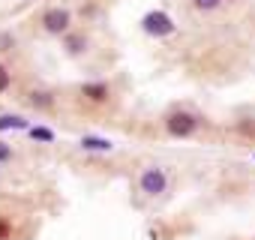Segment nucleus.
<instances>
[{"instance_id": "obj_10", "label": "nucleus", "mask_w": 255, "mask_h": 240, "mask_svg": "<svg viewBox=\"0 0 255 240\" xmlns=\"http://www.w3.org/2000/svg\"><path fill=\"white\" fill-rule=\"evenodd\" d=\"M222 3H225V0H189V6H192L195 12H201V15L222 9Z\"/></svg>"}, {"instance_id": "obj_2", "label": "nucleus", "mask_w": 255, "mask_h": 240, "mask_svg": "<svg viewBox=\"0 0 255 240\" xmlns=\"http://www.w3.org/2000/svg\"><path fill=\"white\" fill-rule=\"evenodd\" d=\"M135 189H138L144 198H162V195L171 189V174H168V168H162V165H147V168L138 174Z\"/></svg>"}, {"instance_id": "obj_15", "label": "nucleus", "mask_w": 255, "mask_h": 240, "mask_svg": "<svg viewBox=\"0 0 255 240\" xmlns=\"http://www.w3.org/2000/svg\"><path fill=\"white\" fill-rule=\"evenodd\" d=\"M9 48H15V36L12 33H0V54H3V51H9Z\"/></svg>"}, {"instance_id": "obj_11", "label": "nucleus", "mask_w": 255, "mask_h": 240, "mask_svg": "<svg viewBox=\"0 0 255 240\" xmlns=\"http://www.w3.org/2000/svg\"><path fill=\"white\" fill-rule=\"evenodd\" d=\"M27 138H33V141H54V132L48 126H27Z\"/></svg>"}, {"instance_id": "obj_7", "label": "nucleus", "mask_w": 255, "mask_h": 240, "mask_svg": "<svg viewBox=\"0 0 255 240\" xmlns=\"http://www.w3.org/2000/svg\"><path fill=\"white\" fill-rule=\"evenodd\" d=\"M24 102H27L33 111H39V114L57 108V96H54V90H48V87H30V90L24 93Z\"/></svg>"}, {"instance_id": "obj_3", "label": "nucleus", "mask_w": 255, "mask_h": 240, "mask_svg": "<svg viewBox=\"0 0 255 240\" xmlns=\"http://www.w3.org/2000/svg\"><path fill=\"white\" fill-rule=\"evenodd\" d=\"M72 21H75V15H72L69 6H48V9L39 12V30L45 36H57L60 39L66 30H72Z\"/></svg>"}, {"instance_id": "obj_16", "label": "nucleus", "mask_w": 255, "mask_h": 240, "mask_svg": "<svg viewBox=\"0 0 255 240\" xmlns=\"http://www.w3.org/2000/svg\"><path fill=\"white\" fill-rule=\"evenodd\" d=\"M0 174H3V165H0Z\"/></svg>"}, {"instance_id": "obj_1", "label": "nucleus", "mask_w": 255, "mask_h": 240, "mask_svg": "<svg viewBox=\"0 0 255 240\" xmlns=\"http://www.w3.org/2000/svg\"><path fill=\"white\" fill-rule=\"evenodd\" d=\"M162 126H165V135L171 138H192L201 129V117L189 108H171L162 117Z\"/></svg>"}, {"instance_id": "obj_4", "label": "nucleus", "mask_w": 255, "mask_h": 240, "mask_svg": "<svg viewBox=\"0 0 255 240\" xmlns=\"http://www.w3.org/2000/svg\"><path fill=\"white\" fill-rule=\"evenodd\" d=\"M141 30H144L147 36H153V39H165V36H174L177 24H174V18H171L168 12L153 9V12H147V15L141 18Z\"/></svg>"}, {"instance_id": "obj_12", "label": "nucleus", "mask_w": 255, "mask_h": 240, "mask_svg": "<svg viewBox=\"0 0 255 240\" xmlns=\"http://www.w3.org/2000/svg\"><path fill=\"white\" fill-rule=\"evenodd\" d=\"M12 159H15V150H12V144H6L3 138H0V165L6 168V165H9Z\"/></svg>"}, {"instance_id": "obj_8", "label": "nucleus", "mask_w": 255, "mask_h": 240, "mask_svg": "<svg viewBox=\"0 0 255 240\" xmlns=\"http://www.w3.org/2000/svg\"><path fill=\"white\" fill-rule=\"evenodd\" d=\"M78 147L84 153H111L114 150V141H108L102 135H81L78 138Z\"/></svg>"}, {"instance_id": "obj_5", "label": "nucleus", "mask_w": 255, "mask_h": 240, "mask_svg": "<svg viewBox=\"0 0 255 240\" xmlns=\"http://www.w3.org/2000/svg\"><path fill=\"white\" fill-rule=\"evenodd\" d=\"M60 48H63V54H66L69 60H78V57H84V54L93 48V39H90L87 30L72 27V30H66V33L60 36Z\"/></svg>"}, {"instance_id": "obj_9", "label": "nucleus", "mask_w": 255, "mask_h": 240, "mask_svg": "<svg viewBox=\"0 0 255 240\" xmlns=\"http://www.w3.org/2000/svg\"><path fill=\"white\" fill-rule=\"evenodd\" d=\"M30 120L24 114H0V132H27Z\"/></svg>"}, {"instance_id": "obj_14", "label": "nucleus", "mask_w": 255, "mask_h": 240, "mask_svg": "<svg viewBox=\"0 0 255 240\" xmlns=\"http://www.w3.org/2000/svg\"><path fill=\"white\" fill-rule=\"evenodd\" d=\"M0 240H12V219L0 213Z\"/></svg>"}, {"instance_id": "obj_13", "label": "nucleus", "mask_w": 255, "mask_h": 240, "mask_svg": "<svg viewBox=\"0 0 255 240\" xmlns=\"http://www.w3.org/2000/svg\"><path fill=\"white\" fill-rule=\"evenodd\" d=\"M9 87H12V72L6 63H0V93H6Z\"/></svg>"}, {"instance_id": "obj_6", "label": "nucleus", "mask_w": 255, "mask_h": 240, "mask_svg": "<svg viewBox=\"0 0 255 240\" xmlns=\"http://www.w3.org/2000/svg\"><path fill=\"white\" fill-rule=\"evenodd\" d=\"M111 96H114V90H111L108 81H99V78H96V81H81V84H78V99H81L84 105L99 108V105H108Z\"/></svg>"}]
</instances>
